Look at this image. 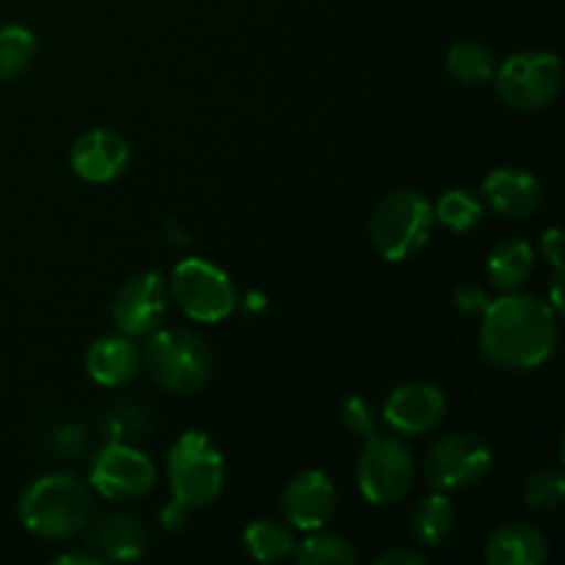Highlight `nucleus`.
<instances>
[{"instance_id": "obj_1", "label": "nucleus", "mask_w": 565, "mask_h": 565, "mask_svg": "<svg viewBox=\"0 0 565 565\" xmlns=\"http://www.w3.org/2000/svg\"><path fill=\"white\" fill-rule=\"evenodd\" d=\"M480 351L486 362L505 373L544 367L561 342V315L533 292H502L480 315Z\"/></svg>"}, {"instance_id": "obj_2", "label": "nucleus", "mask_w": 565, "mask_h": 565, "mask_svg": "<svg viewBox=\"0 0 565 565\" xmlns=\"http://www.w3.org/2000/svg\"><path fill=\"white\" fill-rule=\"evenodd\" d=\"M92 511V491L75 475H44L33 480L17 502L22 527L47 541H66L81 533Z\"/></svg>"}, {"instance_id": "obj_3", "label": "nucleus", "mask_w": 565, "mask_h": 565, "mask_svg": "<svg viewBox=\"0 0 565 565\" xmlns=\"http://www.w3.org/2000/svg\"><path fill=\"white\" fill-rule=\"evenodd\" d=\"M149 379L174 395H193L213 375V351L191 329H154L141 351Z\"/></svg>"}, {"instance_id": "obj_4", "label": "nucleus", "mask_w": 565, "mask_h": 565, "mask_svg": "<svg viewBox=\"0 0 565 565\" xmlns=\"http://www.w3.org/2000/svg\"><path fill=\"white\" fill-rule=\"evenodd\" d=\"M166 475L174 502L188 511L213 505L226 483V463L218 445L202 430H185L166 456Z\"/></svg>"}, {"instance_id": "obj_5", "label": "nucleus", "mask_w": 565, "mask_h": 565, "mask_svg": "<svg viewBox=\"0 0 565 565\" xmlns=\"http://www.w3.org/2000/svg\"><path fill=\"white\" fill-rule=\"evenodd\" d=\"M434 224V202L425 193L401 188L375 204L370 241L386 263H406L419 248L428 246Z\"/></svg>"}, {"instance_id": "obj_6", "label": "nucleus", "mask_w": 565, "mask_h": 565, "mask_svg": "<svg viewBox=\"0 0 565 565\" xmlns=\"http://www.w3.org/2000/svg\"><path fill=\"white\" fill-rule=\"evenodd\" d=\"M494 88L502 103L513 110L550 108L563 88V61L550 50L513 53L494 70Z\"/></svg>"}, {"instance_id": "obj_7", "label": "nucleus", "mask_w": 565, "mask_h": 565, "mask_svg": "<svg viewBox=\"0 0 565 565\" xmlns=\"http://www.w3.org/2000/svg\"><path fill=\"white\" fill-rule=\"evenodd\" d=\"M169 290L182 315L196 323L215 326L235 312L237 296L232 279L202 257L180 259L171 270Z\"/></svg>"}, {"instance_id": "obj_8", "label": "nucleus", "mask_w": 565, "mask_h": 565, "mask_svg": "<svg viewBox=\"0 0 565 565\" xmlns=\"http://www.w3.org/2000/svg\"><path fill=\"white\" fill-rule=\"evenodd\" d=\"M359 494L370 505H395L414 486V456L395 436H370L356 458Z\"/></svg>"}, {"instance_id": "obj_9", "label": "nucleus", "mask_w": 565, "mask_h": 565, "mask_svg": "<svg viewBox=\"0 0 565 565\" xmlns=\"http://www.w3.org/2000/svg\"><path fill=\"white\" fill-rule=\"evenodd\" d=\"M491 467H494V452L489 441L472 430H458L434 441L423 469L430 489L441 494H458L486 480Z\"/></svg>"}, {"instance_id": "obj_10", "label": "nucleus", "mask_w": 565, "mask_h": 565, "mask_svg": "<svg viewBox=\"0 0 565 565\" xmlns=\"http://www.w3.org/2000/svg\"><path fill=\"white\" fill-rule=\"evenodd\" d=\"M154 480L158 472L147 452L125 441H108L88 469L92 489L110 502L141 500L154 489Z\"/></svg>"}, {"instance_id": "obj_11", "label": "nucleus", "mask_w": 565, "mask_h": 565, "mask_svg": "<svg viewBox=\"0 0 565 565\" xmlns=\"http://www.w3.org/2000/svg\"><path fill=\"white\" fill-rule=\"evenodd\" d=\"M166 303H169V285H166L163 274L143 270L116 290L110 318H114L119 334L138 340V337H149L154 329H160Z\"/></svg>"}, {"instance_id": "obj_12", "label": "nucleus", "mask_w": 565, "mask_h": 565, "mask_svg": "<svg viewBox=\"0 0 565 565\" xmlns=\"http://www.w3.org/2000/svg\"><path fill=\"white\" fill-rule=\"evenodd\" d=\"M281 513L292 530H323L337 513V486L320 469L298 472L281 491Z\"/></svg>"}, {"instance_id": "obj_13", "label": "nucleus", "mask_w": 565, "mask_h": 565, "mask_svg": "<svg viewBox=\"0 0 565 565\" xmlns=\"http://www.w3.org/2000/svg\"><path fill=\"white\" fill-rule=\"evenodd\" d=\"M445 392L428 381H412L390 392L384 403V423L401 436H425L445 419Z\"/></svg>"}, {"instance_id": "obj_14", "label": "nucleus", "mask_w": 565, "mask_h": 565, "mask_svg": "<svg viewBox=\"0 0 565 565\" xmlns=\"http://www.w3.org/2000/svg\"><path fill=\"white\" fill-rule=\"evenodd\" d=\"M70 166L81 180L105 185L125 174V169L130 166V143L114 130H103V127L86 130L72 143Z\"/></svg>"}, {"instance_id": "obj_15", "label": "nucleus", "mask_w": 565, "mask_h": 565, "mask_svg": "<svg viewBox=\"0 0 565 565\" xmlns=\"http://www.w3.org/2000/svg\"><path fill=\"white\" fill-rule=\"evenodd\" d=\"M483 204L505 218H527L539 213L544 204V182L524 169L502 166L486 174L483 180Z\"/></svg>"}, {"instance_id": "obj_16", "label": "nucleus", "mask_w": 565, "mask_h": 565, "mask_svg": "<svg viewBox=\"0 0 565 565\" xmlns=\"http://www.w3.org/2000/svg\"><path fill=\"white\" fill-rule=\"evenodd\" d=\"M138 370H141V348L132 342V337L108 334L88 345L86 373L97 386L116 390L130 384Z\"/></svg>"}, {"instance_id": "obj_17", "label": "nucleus", "mask_w": 565, "mask_h": 565, "mask_svg": "<svg viewBox=\"0 0 565 565\" xmlns=\"http://www.w3.org/2000/svg\"><path fill=\"white\" fill-rule=\"evenodd\" d=\"M550 557V541L544 530L533 524L508 522L497 527L486 541L489 565H539Z\"/></svg>"}, {"instance_id": "obj_18", "label": "nucleus", "mask_w": 565, "mask_h": 565, "mask_svg": "<svg viewBox=\"0 0 565 565\" xmlns=\"http://www.w3.org/2000/svg\"><path fill=\"white\" fill-rule=\"evenodd\" d=\"M94 544H97L99 557H105V561L130 563L147 555L149 530L132 513H108L94 527Z\"/></svg>"}, {"instance_id": "obj_19", "label": "nucleus", "mask_w": 565, "mask_h": 565, "mask_svg": "<svg viewBox=\"0 0 565 565\" xmlns=\"http://www.w3.org/2000/svg\"><path fill=\"white\" fill-rule=\"evenodd\" d=\"M535 270V252L522 237H511L494 246L486 259V276L489 285L500 292L522 290Z\"/></svg>"}, {"instance_id": "obj_20", "label": "nucleus", "mask_w": 565, "mask_h": 565, "mask_svg": "<svg viewBox=\"0 0 565 565\" xmlns=\"http://www.w3.org/2000/svg\"><path fill=\"white\" fill-rule=\"evenodd\" d=\"M296 530L279 519L259 516L246 524L243 530V546H246L248 557L257 563H281L292 557L296 552Z\"/></svg>"}, {"instance_id": "obj_21", "label": "nucleus", "mask_w": 565, "mask_h": 565, "mask_svg": "<svg viewBox=\"0 0 565 565\" xmlns=\"http://www.w3.org/2000/svg\"><path fill=\"white\" fill-rule=\"evenodd\" d=\"M456 530V505H452L450 494H434L423 497L412 511V533L423 546H441Z\"/></svg>"}, {"instance_id": "obj_22", "label": "nucleus", "mask_w": 565, "mask_h": 565, "mask_svg": "<svg viewBox=\"0 0 565 565\" xmlns=\"http://www.w3.org/2000/svg\"><path fill=\"white\" fill-rule=\"evenodd\" d=\"M497 70L494 53L480 42H458L447 50V72L461 86H486Z\"/></svg>"}, {"instance_id": "obj_23", "label": "nucleus", "mask_w": 565, "mask_h": 565, "mask_svg": "<svg viewBox=\"0 0 565 565\" xmlns=\"http://www.w3.org/2000/svg\"><path fill=\"white\" fill-rule=\"evenodd\" d=\"M486 204L478 193L467 191V188H450L441 193L434 204V218L439 221L445 230L450 232H469L483 221Z\"/></svg>"}, {"instance_id": "obj_24", "label": "nucleus", "mask_w": 565, "mask_h": 565, "mask_svg": "<svg viewBox=\"0 0 565 565\" xmlns=\"http://www.w3.org/2000/svg\"><path fill=\"white\" fill-rule=\"evenodd\" d=\"M292 561L298 565H356L359 555L351 541L342 539V535L315 530V533H309V539L296 544Z\"/></svg>"}, {"instance_id": "obj_25", "label": "nucleus", "mask_w": 565, "mask_h": 565, "mask_svg": "<svg viewBox=\"0 0 565 565\" xmlns=\"http://www.w3.org/2000/svg\"><path fill=\"white\" fill-rule=\"evenodd\" d=\"M152 423H149V408H143L136 401H119L114 406L105 408L103 419H99V430L108 441H125L132 445L136 439L149 434Z\"/></svg>"}, {"instance_id": "obj_26", "label": "nucleus", "mask_w": 565, "mask_h": 565, "mask_svg": "<svg viewBox=\"0 0 565 565\" xmlns=\"http://www.w3.org/2000/svg\"><path fill=\"white\" fill-rule=\"evenodd\" d=\"M36 55V36L25 25H0V83L11 81Z\"/></svg>"}, {"instance_id": "obj_27", "label": "nucleus", "mask_w": 565, "mask_h": 565, "mask_svg": "<svg viewBox=\"0 0 565 565\" xmlns=\"http://www.w3.org/2000/svg\"><path fill=\"white\" fill-rule=\"evenodd\" d=\"M524 505L533 508L539 513L557 511L565 500V478L563 469L557 467H541L524 480Z\"/></svg>"}, {"instance_id": "obj_28", "label": "nucleus", "mask_w": 565, "mask_h": 565, "mask_svg": "<svg viewBox=\"0 0 565 565\" xmlns=\"http://www.w3.org/2000/svg\"><path fill=\"white\" fill-rule=\"evenodd\" d=\"M379 412H375L373 403L362 395H351L342 403V425L348 428V434L356 436V439H370V436L379 434Z\"/></svg>"}, {"instance_id": "obj_29", "label": "nucleus", "mask_w": 565, "mask_h": 565, "mask_svg": "<svg viewBox=\"0 0 565 565\" xmlns=\"http://www.w3.org/2000/svg\"><path fill=\"white\" fill-rule=\"evenodd\" d=\"M489 301L491 298L475 285H463L456 290V307L467 315H483L486 307H489Z\"/></svg>"}, {"instance_id": "obj_30", "label": "nucleus", "mask_w": 565, "mask_h": 565, "mask_svg": "<svg viewBox=\"0 0 565 565\" xmlns=\"http://www.w3.org/2000/svg\"><path fill=\"white\" fill-rule=\"evenodd\" d=\"M541 257L546 259V263L552 265L555 270H563V232L561 226H552V230H546L544 235H541Z\"/></svg>"}, {"instance_id": "obj_31", "label": "nucleus", "mask_w": 565, "mask_h": 565, "mask_svg": "<svg viewBox=\"0 0 565 565\" xmlns=\"http://www.w3.org/2000/svg\"><path fill=\"white\" fill-rule=\"evenodd\" d=\"M375 563L379 565H425L428 563V555H425V552L403 550V546H397V550L384 552V555H381Z\"/></svg>"}, {"instance_id": "obj_32", "label": "nucleus", "mask_w": 565, "mask_h": 565, "mask_svg": "<svg viewBox=\"0 0 565 565\" xmlns=\"http://www.w3.org/2000/svg\"><path fill=\"white\" fill-rule=\"evenodd\" d=\"M55 565H99L103 557L99 555H88V552H64L53 561Z\"/></svg>"}, {"instance_id": "obj_33", "label": "nucleus", "mask_w": 565, "mask_h": 565, "mask_svg": "<svg viewBox=\"0 0 565 565\" xmlns=\"http://www.w3.org/2000/svg\"><path fill=\"white\" fill-rule=\"evenodd\" d=\"M563 270H555V279H552V292H550V307L555 309L557 315H563V292H561Z\"/></svg>"}]
</instances>
